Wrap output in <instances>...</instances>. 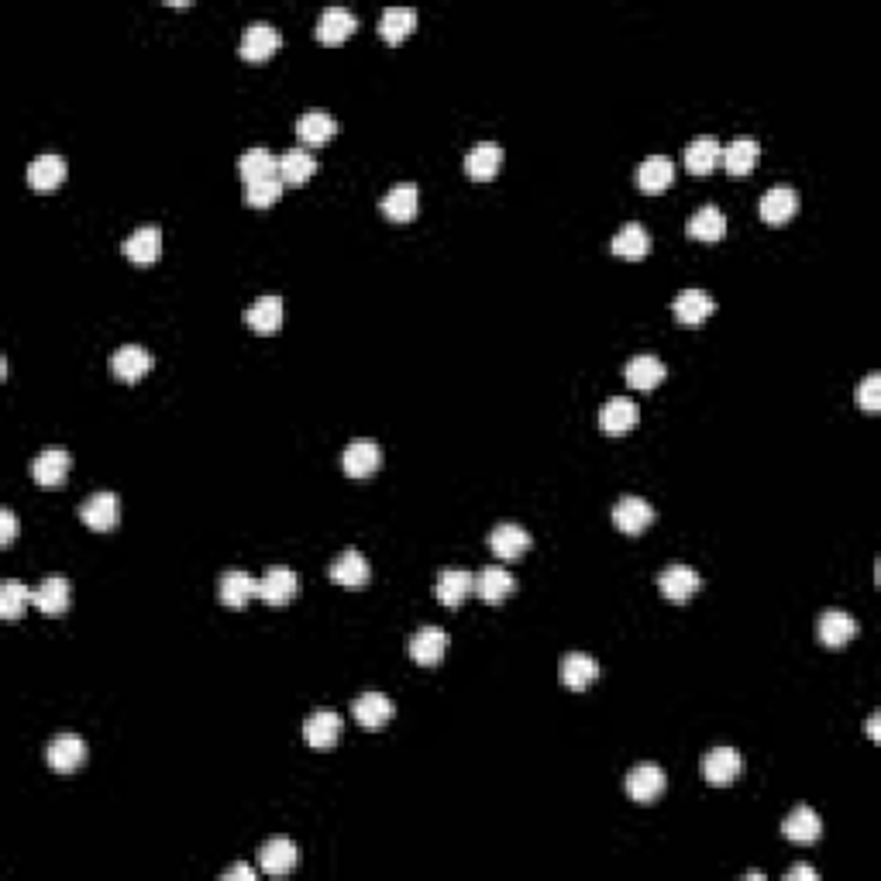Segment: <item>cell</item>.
Returning a JSON list of instances; mask_svg holds the SVG:
<instances>
[{"label": "cell", "mask_w": 881, "mask_h": 881, "mask_svg": "<svg viewBox=\"0 0 881 881\" xmlns=\"http://www.w3.org/2000/svg\"><path fill=\"white\" fill-rule=\"evenodd\" d=\"M279 49H283V35H279V28L265 25V21H252V25L241 31L238 56L245 62H265L276 56Z\"/></svg>", "instance_id": "1"}, {"label": "cell", "mask_w": 881, "mask_h": 881, "mask_svg": "<svg viewBox=\"0 0 881 881\" xmlns=\"http://www.w3.org/2000/svg\"><path fill=\"white\" fill-rule=\"evenodd\" d=\"M87 740L76 737V734H59L49 740V747H45V761H49L52 771H59V775H69V771H76L83 761H87Z\"/></svg>", "instance_id": "2"}, {"label": "cell", "mask_w": 881, "mask_h": 881, "mask_svg": "<svg viewBox=\"0 0 881 881\" xmlns=\"http://www.w3.org/2000/svg\"><path fill=\"white\" fill-rule=\"evenodd\" d=\"M627 795L634 802H641V806H651L654 799H661V792H665L668 785V775L658 768V764H637V768L627 771Z\"/></svg>", "instance_id": "3"}, {"label": "cell", "mask_w": 881, "mask_h": 881, "mask_svg": "<svg viewBox=\"0 0 881 881\" xmlns=\"http://www.w3.org/2000/svg\"><path fill=\"white\" fill-rule=\"evenodd\" d=\"M327 579L341 589H365L372 579V565L365 555H358L355 548H348V551H341V558L334 561L331 568H327Z\"/></svg>", "instance_id": "4"}, {"label": "cell", "mask_w": 881, "mask_h": 881, "mask_svg": "<svg viewBox=\"0 0 881 881\" xmlns=\"http://www.w3.org/2000/svg\"><path fill=\"white\" fill-rule=\"evenodd\" d=\"M637 424H641V407H637L634 400H627V396H613V400H606L603 410H599V431L613 434V438L634 431Z\"/></svg>", "instance_id": "5"}, {"label": "cell", "mask_w": 881, "mask_h": 881, "mask_svg": "<svg viewBox=\"0 0 881 881\" xmlns=\"http://www.w3.org/2000/svg\"><path fill=\"white\" fill-rule=\"evenodd\" d=\"M217 596H221V603L228 606V610H245L252 599H259V579L241 572V568H231V572H224L221 582H217Z\"/></svg>", "instance_id": "6"}, {"label": "cell", "mask_w": 881, "mask_h": 881, "mask_svg": "<svg viewBox=\"0 0 881 881\" xmlns=\"http://www.w3.org/2000/svg\"><path fill=\"white\" fill-rule=\"evenodd\" d=\"M69 469H73V455L66 448H45L42 455L31 462V479L42 489H56L66 482Z\"/></svg>", "instance_id": "7"}, {"label": "cell", "mask_w": 881, "mask_h": 881, "mask_svg": "<svg viewBox=\"0 0 881 881\" xmlns=\"http://www.w3.org/2000/svg\"><path fill=\"white\" fill-rule=\"evenodd\" d=\"M341 730H345V723H341V716L334 713V709H317V713L303 723V740H307L314 751H331V747H338Z\"/></svg>", "instance_id": "8"}, {"label": "cell", "mask_w": 881, "mask_h": 881, "mask_svg": "<svg viewBox=\"0 0 881 881\" xmlns=\"http://www.w3.org/2000/svg\"><path fill=\"white\" fill-rule=\"evenodd\" d=\"M80 520L97 534H107V530L118 527L121 520V500L114 493H93L87 503L80 506Z\"/></svg>", "instance_id": "9"}, {"label": "cell", "mask_w": 881, "mask_h": 881, "mask_svg": "<svg viewBox=\"0 0 881 881\" xmlns=\"http://www.w3.org/2000/svg\"><path fill=\"white\" fill-rule=\"evenodd\" d=\"M352 716L358 720V727L382 730L396 716V703L389 696H382V692H362L352 703Z\"/></svg>", "instance_id": "10"}, {"label": "cell", "mask_w": 881, "mask_h": 881, "mask_svg": "<svg viewBox=\"0 0 881 881\" xmlns=\"http://www.w3.org/2000/svg\"><path fill=\"white\" fill-rule=\"evenodd\" d=\"M296 586H300V582H296L293 568L272 565L269 572L259 579V599L265 606H276V610H279V606H286L296 596Z\"/></svg>", "instance_id": "11"}, {"label": "cell", "mask_w": 881, "mask_h": 881, "mask_svg": "<svg viewBox=\"0 0 881 881\" xmlns=\"http://www.w3.org/2000/svg\"><path fill=\"white\" fill-rule=\"evenodd\" d=\"M31 606L45 617H62L69 610V579L66 575H45L42 586L31 589Z\"/></svg>", "instance_id": "12"}, {"label": "cell", "mask_w": 881, "mask_h": 881, "mask_svg": "<svg viewBox=\"0 0 881 881\" xmlns=\"http://www.w3.org/2000/svg\"><path fill=\"white\" fill-rule=\"evenodd\" d=\"M761 221L771 224V228H782V224H789L795 217V210H799V193L792 190V186H771L768 193L761 197Z\"/></svg>", "instance_id": "13"}, {"label": "cell", "mask_w": 881, "mask_h": 881, "mask_svg": "<svg viewBox=\"0 0 881 881\" xmlns=\"http://www.w3.org/2000/svg\"><path fill=\"white\" fill-rule=\"evenodd\" d=\"M448 651V634L441 627H420L410 641V658L420 668H438Z\"/></svg>", "instance_id": "14"}, {"label": "cell", "mask_w": 881, "mask_h": 881, "mask_svg": "<svg viewBox=\"0 0 881 881\" xmlns=\"http://www.w3.org/2000/svg\"><path fill=\"white\" fill-rule=\"evenodd\" d=\"M699 586H703V579H699V572L689 565H668L665 572L658 575L661 596L672 599V603H685L689 596H696Z\"/></svg>", "instance_id": "15"}, {"label": "cell", "mask_w": 881, "mask_h": 881, "mask_svg": "<svg viewBox=\"0 0 881 881\" xmlns=\"http://www.w3.org/2000/svg\"><path fill=\"white\" fill-rule=\"evenodd\" d=\"M613 524H617L620 534H644L654 524V506L641 496H623L613 506Z\"/></svg>", "instance_id": "16"}, {"label": "cell", "mask_w": 881, "mask_h": 881, "mask_svg": "<svg viewBox=\"0 0 881 881\" xmlns=\"http://www.w3.org/2000/svg\"><path fill=\"white\" fill-rule=\"evenodd\" d=\"M530 544H534V537L517 524H500L489 534V551L500 561H520L530 551Z\"/></svg>", "instance_id": "17"}, {"label": "cell", "mask_w": 881, "mask_h": 881, "mask_svg": "<svg viewBox=\"0 0 881 881\" xmlns=\"http://www.w3.org/2000/svg\"><path fill=\"white\" fill-rule=\"evenodd\" d=\"M417 207H420V190L413 183H396L393 190L379 200V210L386 214V221H393V224L413 221V217H417Z\"/></svg>", "instance_id": "18"}, {"label": "cell", "mask_w": 881, "mask_h": 881, "mask_svg": "<svg viewBox=\"0 0 881 881\" xmlns=\"http://www.w3.org/2000/svg\"><path fill=\"white\" fill-rule=\"evenodd\" d=\"M744 771V758L734 747H713L703 758V778L709 785H730L737 782V775Z\"/></svg>", "instance_id": "19"}, {"label": "cell", "mask_w": 881, "mask_h": 881, "mask_svg": "<svg viewBox=\"0 0 881 881\" xmlns=\"http://www.w3.org/2000/svg\"><path fill=\"white\" fill-rule=\"evenodd\" d=\"M355 28H358V21L352 11H345V7H327L321 18H317L314 35L321 45H341L355 35Z\"/></svg>", "instance_id": "20"}, {"label": "cell", "mask_w": 881, "mask_h": 881, "mask_svg": "<svg viewBox=\"0 0 881 881\" xmlns=\"http://www.w3.org/2000/svg\"><path fill=\"white\" fill-rule=\"evenodd\" d=\"M513 589H517V582H513V575L500 565L482 568V572L475 575V586H472V592L482 599V603H493V606H500L503 599H510Z\"/></svg>", "instance_id": "21"}, {"label": "cell", "mask_w": 881, "mask_h": 881, "mask_svg": "<svg viewBox=\"0 0 881 881\" xmlns=\"http://www.w3.org/2000/svg\"><path fill=\"white\" fill-rule=\"evenodd\" d=\"M713 310H716V303H713V296H709L706 290H682L675 296V303H672L675 321L685 324V327H696V324L709 321V317H713Z\"/></svg>", "instance_id": "22"}, {"label": "cell", "mask_w": 881, "mask_h": 881, "mask_svg": "<svg viewBox=\"0 0 881 881\" xmlns=\"http://www.w3.org/2000/svg\"><path fill=\"white\" fill-rule=\"evenodd\" d=\"M857 634H861V627H857V620L844 610L823 613L820 623H816V637H820L823 647H844L851 644Z\"/></svg>", "instance_id": "23"}, {"label": "cell", "mask_w": 881, "mask_h": 881, "mask_svg": "<svg viewBox=\"0 0 881 881\" xmlns=\"http://www.w3.org/2000/svg\"><path fill=\"white\" fill-rule=\"evenodd\" d=\"M259 868L272 878H283L296 868V844L290 837H272L259 851Z\"/></svg>", "instance_id": "24"}, {"label": "cell", "mask_w": 881, "mask_h": 881, "mask_svg": "<svg viewBox=\"0 0 881 881\" xmlns=\"http://www.w3.org/2000/svg\"><path fill=\"white\" fill-rule=\"evenodd\" d=\"M245 324L262 338L283 331V296H259L252 310H245Z\"/></svg>", "instance_id": "25"}, {"label": "cell", "mask_w": 881, "mask_h": 881, "mask_svg": "<svg viewBox=\"0 0 881 881\" xmlns=\"http://www.w3.org/2000/svg\"><path fill=\"white\" fill-rule=\"evenodd\" d=\"M382 451L376 441H352L341 455V469H345L348 479H369L372 472L379 469Z\"/></svg>", "instance_id": "26"}, {"label": "cell", "mask_w": 881, "mask_h": 881, "mask_svg": "<svg viewBox=\"0 0 881 881\" xmlns=\"http://www.w3.org/2000/svg\"><path fill=\"white\" fill-rule=\"evenodd\" d=\"M500 169H503V145L496 142H479L465 155V173H469V179H475V183H489V179H496Z\"/></svg>", "instance_id": "27"}, {"label": "cell", "mask_w": 881, "mask_h": 881, "mask_svg": "<svg viewBox=\"0 0 881 881\" xmlns=\"http://www.w3.org/2000/svg\"><path fill=\"white\" fill-rule=\"evenodd\" d=\"M66 159L62 155H38L35 162L28 166V186L38 193H52L66 183Z\"/></svg>", "instance_id": "28"}, {"label": "cell", "mask_w": 881, "mask_h": 881, "mask_svg": "<svg viewBox=\"0 0 881 881\" xmlns=\"http://www.w3.org/2000/svg\"><path fill=\"white\" fill-rule=\"evenodd\" d=\"M665 376H668V365L654 355H634L627 365H623V379H627V386L644 389V393L654 386H661Z\"/></svg>", "instance_id": "29"}, {"label": "cell", "mask_w": 881, "mask_h": 881, "mask_svg": "<svg viewBox=\"0 0 881 881\" xmlns=\"http://www.w3.org/2000/svg\"><path fill=\"white\" fill-rule=\"evenodd\" d=\"M782 833H785V840H792V844H816V840L823 837V820L816 816V809L795 806L792 813L785 816Z\"/></svg>", "instance_id": "30"}, {"label": "cell", "mask_w": 881, "mask_h": 881, "mask_svg": "<svg viewBox=\"0 0 881 881\" xmlns=\"http://www.w3.org/2000/svg\"><path fill=\"white\" fill-rule=\"evenodd\" d=\"M558 675H561V685H565V689L582 692L599 678V665H596V658H589V654L572 651V654H565V658H561V672Z\"/></svg>", "instance_id": "31"}, {"label": "cell", "mask_w": 881, "mask_h": 881, "mask_svg": "<svg viewBox=\"0 0 881 881\" xmlns=\"http://www.w3.org/2000/svg\"><path fill=\"white\" fill-rule=\"evenodd\" d=\"M472 586H475L472 572H465V568H444V572L438 575V586H434V596L441 599V606L458 610V606H462V599L472 592Z\"/></svg>", "instance_id": "32"}, {"label": "cell", "mask_w": 881, "mask_h": 881, "mask_svg": "<svg viewBox=\"0 0 881 881\" xmlns=\"http://www.w3.org/2000/svg\"><path fill=\"white\" fill-rule=\"evenodd\" d=\"M111 372L121 382H138L152 372V355H148L142 345H124L111 355Z\"/></svg>", "instance_id": "33"}, {"label": "cell", "mask_w": 881, "mask_h": 881, "mask_svg": "<svg viewBox=\"0 0 881 881\" xmlns=\"http://www.w3.org/2000/svg\"><path fill=\"white\" fill-rule=\"evenodd\" d=\"M610 252L617 255V259L641 262L644 255L651 252V235H647L644 224H623V228L610 241Z\"/></svg>", "instance_id": "34"}, {"label": "cell", "mask_w": 881, "mask_h": 881, "mask_svg": "<svg viewBox=\"0 0 881 881\" xmlns=\"http://www.w3.org/2000/svg\"><path fill=\"white\" fill-rule=\"evenodd\" d=\"M314 173H317V159L314 152H307L303 145L279 155V179H283V186H303L307 179H314Z\"/></svg>", "instance_id": "35"}, {"label": "cell", "mask_w": 881, "mask_h": 881, "mask_svg": "<svg viewBox=\"0 0 881 881\" xmlns=\"http://www.w3.org/2000/svg\"><path fill=\"white\" fill-rule=\"evenodd\" d=\"M413 28H417V11H413V7H386L379 18V38L386 45L407 42Z\"/></svg>", "instance_id": "36"}, {"label": "cell", "mask_w": 881, "mask_h": 881, "mask_svg": "<svg viewBox=\"0 0 881 881\" xmlns=\"http://www.w3.org/2000/svg\"><path fill=\"white\" fill-rule=\"evenodd\" d=\"M675 183V162L668 155H651V159L641 162L637 169V186L644 193H665L668 186Z\"/></svg>", "instance_id": "37"}, {"label": "cell", "mask_w": 881, "mask_h": 881, "mask_svg": "<svg viewBox=\"0 0 881 881\" xmlns=\"http://www.w3.org/2000/svg\"><path fill=\"white\" fill-rule=\"evenodd\" d=\"M338 135V118L324 111H307L300 121H296V138L300 145H327L331 138Z\"/></svg>", "instance_id": "38"}, {"label": "cell", "mask_w": 881, "mask_h": 881, "mask_svg": "<svg viewBox=\"0 0 881 881\" xmlns=\"http://www.w3.org/2000/svg\"><path fill=\"white\" fill-rule=\"evenodd\" d=\"M720 159H723V145L709 135L696 138V142H689V148H685V166H689L692 176H709L720 166Z\"/></svg>", "instance_id": "39"}, {"label": "cell", "mask_w": 881, "mask_h": 881, "mask_svg": "<svg viewBox=\"0 0 881 881\" xmlns=\"http://www.w3.org/2000/svg\"><path fill=\"white\" fill-rule=\"evenodd\" d=\"M758 155H761V145L754 142V138H734V142L723 148L720 166L727 169L730 176H747L758 166Z\"/></svg>", "instance_id": "40"}, {"label": "cell", "mask_w": 881, "mask_h": 881, "mask_svg": "<svg viewBox=\"0 0 881 881\" xmlns=\"http://www.w3.org/2000/svg\"><path fill=\"white\" fill-rule=\"evenodd\" d=\"M121 252L128 255L135 265H152L162 255V231L159 228H138L135 235L121 245Z\"/></svg>", "instance_id": "41"}, {"label": "cell", "mask_w": 881, "mask_h": 881, "mask_svg": "<svg viewBox=\"0 0 881 881\" xmlns=\"http://www.w3.org/2000/svg\"><path fill=\"white\" fill-rule=\"evenodd\" d=\"M238 173L241 183H259V179H272L279 176V159L269 152V148H248L245 155L238 159Z\"/></svg>", "instance_id": "42"}, {"label": "cell", "mask_w": 881, "mask_h": 881, "mask_svg": "<svg viewBox=\"0 0 881 881\" xmlns=\"http://www.w3.org/2000/svg\"><path fill=\"white\" fill-rule=\"evenodd\" d=\"M689 235L696 241H706V245L720 241L723 235H727V217H723V210L713 204L699 207L696 214L689 217Z\"/></svg>", "instance_id": "43"}, {"label": "cell", "mask_w": 881, "mask_h": 881, "mask_svg": "<svg viewBox=\"0 0 881 881\" xmlns=\"http://www.w3.org/2000/svg\"><path fill=\"white\" fill-rule=\"evenodd\" d=\"M283 179L279 176H272V179H259V183H248L245 186V204L248 207H255V210H265V207H272V204H279V200H283Z\"/></svg>", "instance_id": "44"}, {"label": "cell", "mask_w": 881, "mask_h": 881, "mask_svg": "<svg viewBox=\"0 0 881 881\" xmlns=\"http://www.w3.org/2000/svg\"><path fill=\"white\" fill-rule=\"evenodd\" d=\"M28 603H31V589L21 586V582H7V586L0 589V617L4 620H18Z\"/></svg>", "instance_id": "45"}, {"label": "cell", "mask_w": 881, "mask_h": 881, "mask_svg": "<svg viewBox=\"0 0 881 881\" xmlns=\"http://www.w3.org/2000/svg\"><path fill=\"white\" fill-rule=\"evenodd\" d=\"M857 403H861L864 413H878L881 410V376H878V372L864 376L861 389H857Z\"/></svg>", "instance_id": "46"}, {"label": "cell", "mask_w": 881, "mask_h": 881, "mask_svg": "<svg viewBox=\"0 0 881 881\" xmlns=\"http://www.w3.org/2000/svg\"><path fill=\"white\" fill-rule=\"evenodd\" d=\"M14 537H18V517H14V510H0V544H11Z\"/></svg>", "instance_id": "47"}, {"label": "cell", "mask_w": 881, "mask_h": 881, "mask_svg": "<svg viewBox=\"0 0 881 881\" xmlns=\"http://www.w3.org/2000/svg\"><path fill=\"white\" fill-rule=\"evenodd\" d=\"M221 878L224 881H255V868L252 864H235V868H228Z\"/></svg>", "instance_id": "48"}, {"label": "cell", "mask_w": 881, "mask_h": 881, "mask_svg": "<svg viewBox=\"0 0 881 881\" xmlns=\"http://www.w3.org/2000/svg\"><path fill=\"white\" fill-rule=\"evenodd\" d=\"M789 881H816L820 875H816V868H809V864H795V868H789V875H785Z\"/></svg>", "instance_id": "49"}, {"label": "cell", "mask_w": 881, "mask_h": 881, "mask_svg": "<svg viewBox=\"0 0 881 881\" xmlns=\"http://www.w3.org/2000/svg\"><path fill=\"white\" fill-rule=\"evenodd\" d=\"M868 737L875 740V744L881 740V713H871V720H868Z\"/></svg>", "instance_id": "50"}]
</instances>
